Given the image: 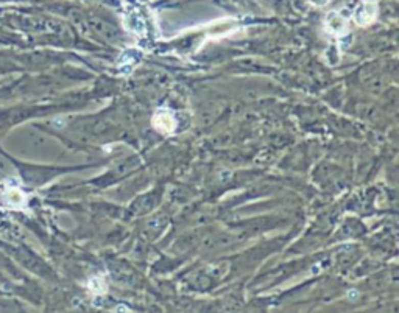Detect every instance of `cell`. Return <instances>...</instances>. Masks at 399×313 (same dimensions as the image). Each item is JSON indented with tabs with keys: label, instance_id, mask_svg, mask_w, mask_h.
Returning <instances> with one entry per match:
<instances>
[{
	"label": "cell",
	"instance_id": "8992f818",
	"mask_svg": "<svg viewBox=\"0 0 399 313\" xmlns=\"http://www.w3.org/2000/svg\"><path fill=\"white\" fill-rule=\"evenodd\" d=\"M89 288L94 292L96 295H103L106 292V284L102 277H92L89 280Z\"/></svg>",
	"mask_w": 399,
	"mask_h": 313
},
{
	"label": "cell",
	"instance_id": "277c9868",
	"mask_svg": "<svg viewBox=\"0 0 399 313\" xmlns=\"http://www.w3.org/2000/svg\"><path fill=\"white\" fill-rule=\"evenodd\" d=\"M324 25L331 35L340 38L348 33V20L339 11H329L324 19Z\"/></svg>",
	"mask_w": 399,
	"mask_h": 313
},
{
	"label": "cell",
	"instance_id": "7a4b0ae2",
	"mask_svg": "<svg viewBox=\"0 0 399 313\" xmlns=\"http://www.w3.org/2000/svg\"><path fill=\"white\" fill-rule=\"evenodd\" d=\"M2 203L13 210H25L28 204V195L17 185H8L2 194Z\"/></svg>",
	"mask_w": 399,
	"mask_h": 313
},
{
	"label": "cell",
	"instance_id": "9c48e42d",
	"mask_svg": "<svg viewBox=\"0 0 399 313\" xmlns=\"http://www.w3.org/2000/svg\"><path fill=\"white\" fill-rule=\"evenodd\" d=\"M312 2H314V4H317V5H320V7H323L324 4H327V2H329V0H312Z\"/></svg>",
	"mask_w": 399,
	"mask_h": 313
},
{
	"label": "cell",
	"instance_id": "52a82bcc",
	"mask_svg": "<svg viewBox=\"0 0 399 313\" xmlns=\"http://www.w3.org/2000/svg\"><path fill=\"white\" fill-rule=\"evenodd\" d=\"M139 56H140L139 52L128 50V52H125L124 55H122V61H125V64H127V66H131V64H134V62L139 59Z\"/></svg>",
	"mask_w": 399,
	"mask_h": 313
},
{
	"label": "cell",
	"instance_id": "5b68a950",
	"mask_svg": "<svg viewBox=\"0 0 399 313\" xmlns=\"http://www.w3.org/2000/svg\"><path fill=\"white\" fill-rule=\"evenodd\" d=\"M125 27H127V30L130 31V33H133V35H144L145 30H147L145 20L142 19V16L136 10H130L127 13V16H125Z\"/></svg>",
	"mask_w": 399,
	"mask_h": 313
},
{
	"label": "cell",
	"instance_id": "3957f363",
	"mask_svg": "<svg viewBox=\"0 0 399 313\" xmlns=\"http://www.w3.org/2000/svg\"><path fill=\"white\" fill-rule=\"evenodd\" d=\"M153 127L162 134H172L176 128V120L169 109H158L153 115Z\"/></svg>",
	"mask_w": 399,
	"mask_h": 313
},
{
	"label": "cell",
	"instance_id": "6da1fadb",
	"mask_svg": "<svg viewBox=\"0 0 399 313\" xmlns=\"http://www.w3.org/2000/svg\"><path fill=\"white\" fill-rule=\"evenodd\" d=\"M378 14V7L374 0H359V4L353 10V19L359 27L370 25Z\"/></svg>",
	"mask_w": 399,
	"mask_h": 313
},
{
	"label": "cell",
	"instance_id": "ba28073f",
	"mask_svg": "<svg viewBox=\"0 0 399 313\" xmlns=\"http://www.w3.org/2000/svg\"><path fill=\"white\" fill-rule=\"evenodd\" d=\"M339 55H340V53H339V49H337V45L332 44V45L327 49V52H326V59L329 61L331 58H334V59H332V66H335L337 62H339V59H340Z\"/></svg>",
	"mask_w": 399,
	"mask_h": 313
}]
</instances>
